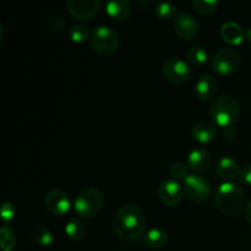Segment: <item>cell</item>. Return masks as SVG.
Wrapping results in <instances>:
<instances>
[{
	"instance_id": "2e32d148",
	"label": "cell",
	"mask_w": 251,
	"mask_h": 251,
	"mask_svg": "<svg viewBox=\"0 0 251 251\" xmlns=\"http://www.w3.org/2000/svg\"><path fill=\"white\" fill-rule=\"evenodd\" d=\"M216 172H217L218 176L225 180V183H233V180H234L240 173L239 166H238L237 161L230 158V157H222V158L217 162Z\"/></svg>"
},
{
	"instance_id": "52a82bcc",
	"label": "cell",
	"mask_w": 251,
	"mask_h": 251,
	"mask_svg": "<svg viewBox=\"0 0 251 251\" xmlns=\"http://www.w3.org/2000/svg\"><path fill=\"white\" fill-rule=\"evenodd\" d=\"M184 191L191 202L201 203L210 196L211 185L207 179L201 174H190L184 180Z\"/></svg>"
},
{
	"instance_id": "5bb4252c",
	"label": "cell",
	"mask_w": 251,
	"mask_h": 251,
	"mask_svg": "<svg viewBox=\"0 0 251 251\" xmlns=\"http://www.w3.org/2000/svg\"><path fill=\"white\" fill-rule=\"evenodd\" d=\"M212 162V154L206 149H195L189 153L188 157V168L195 172L196 174L203 172L208 168Z\"/></svg>"
},
{
	"instance_id": "d6986e66",
	"label": "cell",
	"mask_w": 251,
	"mask_h": 251,
	"mask_svg": "<svg viewBox=\"0 0 251 251\" xmlns=\"http://www.w3.org/2000/svg\"><path fill=\"white\" fill-rule=\"evenodd\" d=\"M168 242V234L162 228H151L142 238L145 247L150 249H161Z\"/></svg>"
},
{
	"instance_id": "603a6c76",
	"label": "cell",
	"mask_w": 251,
	"mask_h": 251,
	"mask_svg": "<svg viewBox=\"0 0 251 251\" xmlns=\"http://www.w3.org/2000/svg\"><path fill=\"white\" fill-rule=\"evenodd\" d=\"M0 243L2 251H14L16 247V237L9 226L2 225L0 228Z\"/></svg>"
},
{
	"instance_id": "7402d4cb",
	"label": "cell",
	"mask_w": 251,
	"mask_h": 251,
	"mask_svg": "<svg viewBox=\"0 0 251 251\" xmlns=\"http://www.w3.org/2000/svg\"><path fill=\"white\" fill-rule=\"evenodd\" d=\"M186 59L194 66H203L208 60V54L202 47H191L186 53Z\"/></svg>"
},
{
	"instance_id": "9a60e30c",
	"label": "cell",
	"mask_w": 251,
	"mask_h": 251,
	"mask_svg": "<svg viewBox=\"0 0 251 251\" xmlns=\"http://www.w3.org/2000/svg\"><path fill=\"white\" fill-rule=\"evenodd\" d=\"M105 12L114 21H125L132 14V5L127 0H113L105 4Z\"/></svg>"
},
{
	"instance_id": "ffe728a7",
	"label": "cell",
	"mask_w": 251,
	"mask_h": 251,
	"mask_svg": "<svg viewBox=\"0 0 251 251\" xmlns=\"http://www.w3.org/2000/svg\"><path fill=\"white\" fill-rule=\"evenodd\" d=\"M65 234L71 242H80L86 234V226L80 218H73L65 226Z\"/></svg>"
},
{
	"instance_id": "4dcf8cb0",
	"label": "cell",
	"mask_w": 251,
	"mask_h": 251,
	"mask_svg": "<svg viewBox=\"0 0 251 251\" xmlns=\"http://www.w3.org/2000/svg\"><path fill=\"white\" fill-rule=\"evenodd\" d=\"M243 212H244L245 221H247L248 223H250V225H251V200L247 203V206H245V208H244V211H243Z\"/></svg>"
},
{
	"instance_id": "277c9868",
	"label": "cell",
	"mask_w": 251,
	"mask_h": 251,
	"mask_svg": "<svg viewBox=\"0 0 251 251\" xmlns=\"http://www.w3.org/2000/svg\"><path fill=\"white\" fill-rule=\"evenodd\" d=\"M103 205V194L96 188H87L77 194L74 201V210L80 218L92 220L102 211Z\"/></svg>"
},
{
	"instance_id": "4fadbf2b",
	"label": "cell",
	"mask_w": 251,
	"mask_h": 251,
	"mask_svg": "<svg viewBox=\"0 0 251 251\" xmlns=\"http://www.w3.org/2000/svg\"><path fill=\"white\" fill-rule=\"evenodd\" d=\"M217 81L210 74H203L195 83V95L200 100H210L217 93Z\"/></svg>"
},
{
	"instance_id": "8992f818",
	"label": "cell",
	"mask_w": 251,
	"mask_h": 251,
	"mask_svg": "<svg viewBox=\"0 0 251 251\" xmlns=\"http://www.w3.org/2000/svg\"><path fill=\"white\" fill-rule=\"evenodd\" d=\"M240 54L235 49L225 48L218 50L211 59V66L213 71L220 75H230L237 71L240 66Z\"/></svg>"
},
{
	"instance_id": "44dd1931",
	"label": "cell",
	"mask_w": 251,
	"mask_h": 251,
	"mask_svg": "<svg viewBox=\"0 0 251 251\" xmlns=\"http://www.w3.org/2000/svg\"><path fill=\"white\" fill-rule=\"evenodd\" d=\"M31 238L39 247H49L53 243V233L43 226H37L32 229Z\"/></svg>"
},
{
	"instance_id": "8fae6325",
	"label": "cell",
	"mask_w": 251,
	"mask_h": 251,
	"mask_svg": "<svg viewBox=\"0 0 251 251\" xmlns=\"http://www.w3.org/2000/svg\"><path fill=\"white\" fill-rule=\"evenodd\" d=\"M66 10L76 20H90L97 15L100 10L98 0H69Z\"/></svg>"
},
{
	"instance_id": "4316f807",
	"label": "cell",
	"mask_w": 251,
	"mask_h": 251,
	"mask_svg": "<svg viewBox=\"0 0 251 251\" xmlns=\"http://www.w3.org/2000/svg\"><path fill=\"white\" fill-rule=\"evenodd\" d=\"M169 173L173 176L174 180H185L188 178V166L183 162H174L169 167Z\"/></svg>"
},
{
	"instance_id": "6da1fadb",
	"label": "cell",
	"mask_w": 251,
	"mask_h": 251,
	"mask_svg": "<svg viewBox=\"0 0 251 251\" xmlns=\"http://www.w3.org/2000/svg\"><path fill=\"white\" fill-rule=\"evenodd\" d=\"M113 228L115 235L122 242L134 243L144 235L146 229V218L139 206L126 203L118 210Z\"/></svg>"
},
{
	"instance_id": "30bf717a",
	"label": "cell",
	"mask_w": 251,
	"mask_h": 251,
	"mask_svg": "<svg viewBox=\"0 0 251 251\" xmlns=\"http://www.w3.org/2000/svg\"><path fill=\"white\" fill-rule=\"evenodd\" d=\"M174 32L183 41H193L199 34V24L195 17L188 12H181L174 21Z\"/></svg>"
},
{
	"instance_id": "1f68e13d",
	"label": "cell",
	"mask_w": 251,
	"mask_h": 251,
	"mask_svg": "<svg viewBox=\"0 0 251 251\" xmlns=\"http://www.w3.org/2000/svg\"><path fill=\"white\" fill-rule=\"evenodd\" d=\"M245 37H247L248 41H249L250 43H251V27H250V28L247 29V33H245Z\"/></svg>"
},
{
	"instance_id": "5b68a950",
	"label": "cell",
	"mask_w": 251,
	"mask_h": 251,
	"mask_svg": "<svg viewBox=\"0 0 251 251\" xmlns=\"http://www.w3.org/2000/svg\"><path fill=\"white\" fill-rule=\"evenodd\" d=\"M91 47L100 55H112L118 50L120 44L119 36L108 26H98L91 32Z\"/></svg>"
},
{
	"instance_id": "9c48e42d",
	"label": "cell",
	"mask_w": 251,
	"mask_h": 251,
	"mask_svg": "<svg viewBox=\"0 0 251 251\" xmlns=\"http://www.w3.org/2000/svg\"><path fill=\"white\" fill-rule=\"evenodd\" d=\"M44 206L49 213L61 217L70 211V198L60 189H51L44 196Z\"/></svg>"
},
{
	"instance_id": "ac0fdd59",
	"label": "cell",
	"mask_w": 251,
	"mask_h": 251,
	"mask_svg": "<svg viewBox=\"0 0 251 251\" xmlns=\"http://www.w3.org/2000/svg\"><path fill=\"white\" fill-rule=\"evenodd\" d=\"M221 37L229 46H238L244 41V31L237 22H226L221 27Z\"/></svg>"
},
{
	"instance_id": "83f0119b",
	"label": "cell",
	"mask_w": 251,
	"mask_h": 251,
	"mask_svg": "<svg viewBox=\"0 0 251 251\" xmlns=\"http://www.w3.org/2000/svg\"><path fill=\"white\" fill-rule=\"evenodd\" d=\"M1 220L5 226H9L15 217V207L11 202H4L1 206Z\"/></svg>"
},
{
	"instance_id": "e0dca14e",
	"label": "cell",
	"mask_w": 251,
	"mask_h": 251,
	"mask_svg": "<svg viewBox=\"0 0 251 251\" xmlns=\"http://www.w3.org/2000/svg\"><path fill=\"white\" fill-rule=\"evenodd\" d=\"M191 135L200 144H208L217 137V129L212 123L201 120L194 125L191 129Z\"/></svg>"
},
{
	"instance_id": "7c38bea8",
	"label": "cell",
	"mask_w": 251,
	"mask_h": 251,
	"mask_svg": "<svg viewBox=\"0 0 251 251\" xmlns=\"http://www.w3.org/2000/svg\"><path fill=\"white\" fill-rule=\"evenodd\" d=\"M184 191L180 184L174 179H167L163 180L158 186V196L159 200L169 207L179 205L183 199Z\"/></svg>"
},
{
	"instance_id": "f1b7e54d",
	"label": "cell",
	"mask_w": 251,
	"mask_h": 251,
	"mask_svg": "<svg viewBox=\"0 0 251 251\" xmlns=\"http://www.w3.org/2000/svg\"><path fill=\"white\" fill-rule=\"evenodd\" d=\"M239 180L243 185L251 186V164L243 167L239 173Z\"/></svg>"
},
{
	"instance_id": "484cf974",
	"label": "cell",
	"mask_w": 251,
	"mask_h": 251,
	"mask_svg": "<svg viewBox=\"0 0 251 251\" xmlns=\"http://www.w3.org/2000/svg\"><path fill=\"white\" fill-rule=\"evenodd\" d=\"M176 6L173 2H159L154 9V14L161 20H169L176 14Z\"/></svg>"
},
{
	"instance_id": "3957f363",
	"label": "cell",
	"mask_w": 251,
	"mask_h": 251,
	"mask_svg": "<svg viewBox=\"0 0 251 251\" xmlns=\"http://www.w3.org/2000/svg\"><path fill=\"white\" fill-rule=\"evenodd\" d=\"M240 114V105L232 96H221L210 105V117L217 126H233Z\"/></svg>"
},
{
	"instance_id": "d4e9b609",
	"label": "cell",
	"mask_w": 251,
	"mask_h": 251,
	"mask_svg": "<svg viewBox=\"0 0 251 251\" xmlns=\"http://www.w3.org/2000/svg\"><path fill=\"white\" fill-rule=\"evenodd\" d=\"M194 10L201 15H211L217 10L218 1L216 0H194L191 2Z\"/></svg>"
},
{
	"instance_id": "ba28073f",
	"label": "cell",
	"mask_w": 251,
	"mask_h": 251,
	"mask_svg": "<svg viewBox=\"0 0 251 251\" xmlns=\"http://www.w3.org/2000/svg\"><path fill=\"white\" fill-rule=\"evenodd\" d=\"M162 74L167 81L176 85L186 82L191 76V69L185 60L180 58H169L164 61Z\"/></svg>"
},
{
	"instance_id": "f546056e",
	"label": "cell",
	"mask_w": 251,
	"mask_h": 251,
	"mask_svg": "<svg viewBox=\"0 0 251 251\" xmlns=\"http://www.w3.org/2000/svg\"><path fill=\"white\" fill-rule=\"evenodd\" d=\"M223 135H225L226 139L229 140V141H234L238 136V130L235 129L234 126H229V127H227V129H225Z\"/></svg>"
},
{
	"instance_id": "cb8c5ba5",
	"label": "cell",
	"mask_w": 251,
	"mask_h": 251,
	"mask_svg": "<svg viewBox=\"0 0 251 251\" xmlns=\"http://www.w3.org/2000/svg\"><path fill=\"white\" fill-rule=\"evenodd\" d=\"M69 37L75 43H85V42L90 41L91 32L86 26L77 24L71 26V28L69 29Z\"/></svg>"
},
{
	"instance_id": "7a4b0ae2",
	"label": "cell",
	"mask_w": 251,
	"mask_h": 251,
	"mask_svg": "<svg viewBox=\"0 0 251 251\" xmlns=\"http://www.w3.org/2000/svg\"><path fill=\"white\" fill-rule=\"evenodd\" d=\"M216 208L222 215L235 217L245 208V193L234 183H223L215 194Z\"/></svg>"
}]
</instances>
